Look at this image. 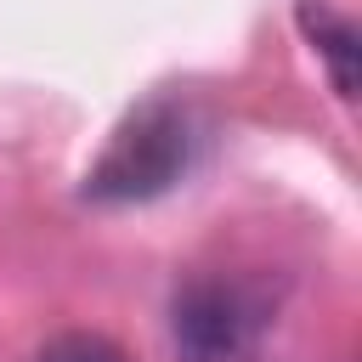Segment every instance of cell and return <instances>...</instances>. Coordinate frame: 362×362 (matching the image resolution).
I'll return each mask as SVG.
<instances>
[{"label": "cell", "mask_w": 362, "mask_h": 362, "mask_svg": "<svg viewBox=\"0 0 362 362\" xmlns=\"http://www.w3.org/2000/svg\"><path fill=\"white\" fill-rule=\"evenodd\" d=\"M266 334V305L255 288L226 277H192L170 300V339L181 362H249Z\"/></svg>", "instance_id": "7a4b0ae2"}, {"label": "cell", "mask_w": 362, "mask_h": 362, "mask_svg": "<svg viewBox=\"0 0 362 362\" xmlns=\"http://www.w3.org/2000/svg\"><path fill=\"white\" fill-rule=\"evenodd\" d=\"M300 28H305V40L322 51V62H328V74H334V90H339V96H356V62H362L356 23L339 17V11L322 6V0H300Z\"/></svg>", "instance_id": "3957f363"}, {"label": "cell", "mask_w": 362, "mask_h": 362, "mask_svg": "<svg viewBox=\"0 0 362 362\" xmlns=\"http://www.w3.org/2000/svg\"><path fill=\"white\" fill-rule=\"evenodd\" d=\"M34 362H130L113 339H102V334H62V339H51Z\"/></svg>", "instance_id": "277c9868"}, {"label": "cell", "mask_w": 362, "mask_h": 362, "mask_svg": "<svg viewBox=\"0 0 362 362\" xmlns=\"http://www.w3.org/2000/svg\"><path fill=\"white\" fill-rule=\"evenodd\" d=\"M198 153V119L175 96L141 102L102 147V158L85 170V198L96 204H141L170 192Z\"/></svg>", "instance_id": "6da1fadb"}]
</instances>
